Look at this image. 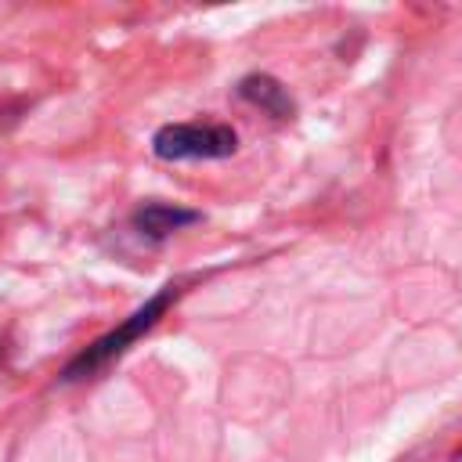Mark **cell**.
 Returning <instances> with one entry per match:
<instances>
[{"mask_svg":"<svg viewBox=\"0 0 462 462\" xmlns=\"http://www.w3.org/2000/svg\"><path fill=\"white\" fill-rule=\"evenodd\" d=\"M242 97H249L253 105H263L267 112H274V116H285L292 105H289V97H285V90L274 83V79H267V76H249V79H242Z\"/></svg>","mask_w":462,"mask_h":462,"instance_id":"obj_4","label":"cell"},{"mask_svg":"<svg viewBox=\"0 0 462 462\" xmlns=\"http://www.w3.org/2000/svg\"><path fill=\"white\" fill-rule=\"evenodd\" d=\"M173 296H177V292H173V285H170V289H162V292H159L155 300H148V303H144L130 321H123L112 336L97 339V343H94V346H90V350H87V354H83V357H79L65 375H69V379H79L83 372H94L97 365H105V361H112L116 354H123V350H126V343H134L144 328H152V325H155V318L166 310V303H170Z\"/></svg>","mask_w":462,"mask_h":462,"instance_id":"obj_2","label":"cell"},{"mask_svg":"<svg viewBox=\"0 0 462 462\" xmlns=\"http://www.w3.org/2000/svg\"><path fill=\"white\" fill-rule=\"evenodd\" d=\"M191 220H195L191 209H173V206H162V202H148L144 209L134 213V227L141 235H152V238H166L170 231H177Z\"/></svg>","mask_w":462,"mask_h":462,"instance_id":"obj_3","label":"cell"},{"mask_svg":"<svg viewBox=\"0 0 462 462\" xmlns=\"http://www.w3.org/2000/svg\"><path fill=\"white\" fill-rule=\"evenodd\" d=\"M238 144L231 126H217V123H173L162 126L152 137V148L159 159H224L231 155Z\"/></svg>","mask_w":462,"mask_h":462,"instance_id":"obj_1","label":"cell"}]
</instances>
